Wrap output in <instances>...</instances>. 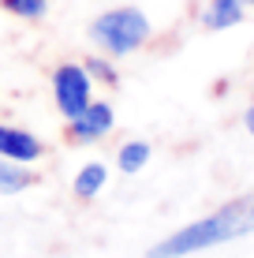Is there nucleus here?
Wrapping results in <instances>:
<instances>
[{
    "instance_id": "3",
    "label": "nucleus",
    "mask_w": 254,
    "mask_h": 258,
    "mask_svg": "<svg viewBox=\"0 0 254 258\" xmlns=\"http://www.w3.org/2000/svg\"><path fill=\"white\" fill-rule=\"evenodd\" d=\"M52 94H56V109L67 120H75L78 112L90 105V71L78 64H64L52 75Z\"/></svg>"
},
{
    "instance_id": "10",
    "label": "nucleus",
    "mask_w": 254,
    "mask_h": 258,
    "mask_svg": "<svg viewBox=\"0 0 254 258\" xmlns=\"http://www.w3.org/2000/svg\"><path fill=\"white\" fill-rule=\"evenodd\" d=\"M0 4H4L12 15H23V19H38V15H45L49 0H0Z\"/></svg>"
},
{
    "instance_id": "6",
    "label": "nucleus",
    "mask_w": 254,
    "mask_h": 258,
    "mask_svg": "<svg viewBox=\"0 0 254 258\" xmlns=\"http://www.w3.org/2000/svg\"><path fill=\"white\" fill-rule=\"evenodd\" d=\"M239 19H243L239 0H213V4H209V12L202 15V23L209 26V30H224V26H235Z\"/></svg>"
},
{
    "instance_id": "13",
    "label": "nucleus",
    "mask_w": 254,
    "mask_h": 258,
    "mask_svg": "<svg viewBox=\"0 0 254 258\" xmlns=\"http://www.w3.org/2000/svg\"><path fill=\"white\" fill-rule=\"evenodd\" d=\"M239 4H254V0H239Z\"/></svg>"
},
{
    "instance_id": "11",
    "label": "nucleus",
    "mask_w": 254,
    "mask_h": 258,
    "mask_svg": "<svg viewBox=\"0 0 254 258\" xmlns=\"http://www.w3.org/2000/svg\"><path fill=\"white\" fill-rule=\"evenodd\" d=\"M86 68H90V71H94V75H101V79H105V83H116V75H112V71H109V68H105V64H101V60H90V64H86Z\"/></svg>"
},
{
    "instance_id": "9",
    "label": "nucleus",
    "mask_w": 254,
    "mask_h": 258,
    "mask_svg": "<svg viewBox=\"0 0 254 258\" xmlns=\"http://www.w3.org/2000/svg\"><path fill=\"white\" fill-rule=\"evenodd\" d=\"M30 183H34V176H30V172H23V168L0 161V195H15V191L30 187Z\"/></svg>"
},
{
    "instance_id": "2",
    "label": "nucleus",
    "mask_w": 254,
    "mask_h": 258,
    "mask_svg": "<svg viewBox=\"0 0 254 258\" xmlns=\"http://www.w3.org/2000/svg\"><path fill=\"white\" fill-rule=\"evenodd\" d=\"M90 38L101 49H109L112 56H124V52H135L150 38V23L138 8H116V12H105L101 19H94Z\"/></svg>"
},
{
    "instance_id": "4",
    "label": "nucleus",
    "mask_w": 254,
    "mask_h": 258,
    "mask_svg": "<svg viewBox=\"0 0 254 258\" xmlns=\"http://www.w3.org/2000/svg\"><path fill=\"white\" fill-rule=\"evenodd\" d=\"M109 127H112V109H109L105 101H90V105H86V109L71 120L75 142H98Z\"/></svg>"
},
{
    "instance_id": "7",
    "label": "nucleus",
    "mask_w": 254,
    "mask_h": 258,
    "mask_svg": "<svg viewBox=\"0 0 254 258\" xmlns=\"http://www.w3.org/2000/svg\"><path fill=\"white\" fill-rule=\"evenodd\" d=\"M146 161H150V146H146V142H127L124 150H120V172H138V168H142Z\"/></svg>"
},
{
    "instance_id": "5",
    "label": "nucleus",
    "mask_w": 254,
    "mask_h": 258,
    "mask_svg": "<svg viewBox=\"0 0 254 258\" xmlns=\"http://www.w3.org/2000/svg\"><path fill=\"white\" fill-rule=\"evenodd\" d=\"M0 157H12V161H38L41 157V142L30 135V131L23 127H8V123H0Z\"/></svg>"
},
{
    "instance_id": "12",
    "label": "nucleus",
    "mask_w": 254,
    "mask_h": 258,
    "mask_svg": "<svg viewBox=\"0 0 254 258\" xmlns=\"http://www.w3.org/2000/svg\"><path fill=\"white\" fill-rule=\"evenodd\" d=\"M247 131H250V135H254V105H250V109H247Z\"/></svg>"
},
{
    "instance_id": "1",
    "label": "nucleus",
    "mask_w": 254,
    "mask_h": 258,
    "mask_svg": "<svg viewBox=\"0 0 254 258\" xmlns=\"http://www.w3.org/2000/svg\"><path fill=\"white\" fill-rule=\"evenodd\" d=\"M250 232H254V195H243V199L221 206L209 217L180 228L176 236L161 239L150 251V258H183V254L206 251V247L228 243V239H239V236H250Z\"/></svg>"
},
{
    "instance_id": "8",
    "label": "nucleus",
    "mask_w": 254,
    "mask_h": 258,
    "mask_svg": "<svg viewBox=\"0 0 254 258\" xmlns=\"http://www.w3.org/2000/svg\"><path fill=\"white\" fill-rule=\"evenodd\" d=\"M101 183H105V165H86L82 172L75 176V191L82 195V199H94V195L101 191Z\"/></svg>"
}]
</instances>
